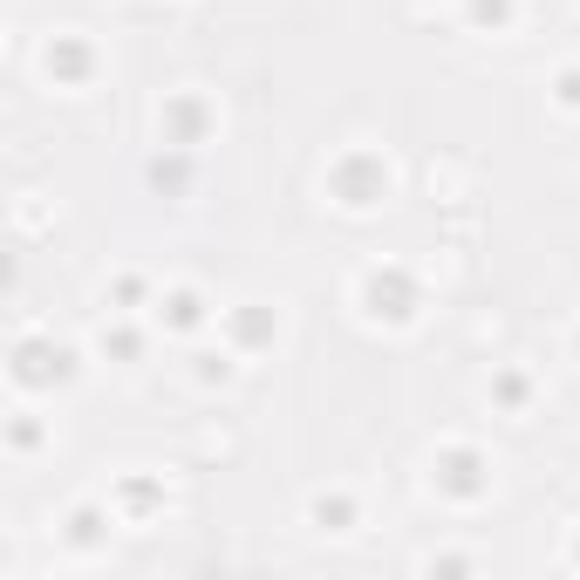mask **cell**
I'll return each mask as SVG.
<instances>
[{"instance_id": "obj_1", "label": "cell", "mask_w": 580, "mask_h": 580, "mask_svg": "<svg viewBox=\"0 0 580 580\" xmlns=\"http://www.w3.org/2000/svg\"><path fill=\"white\" fill-rule=\"evenodd\" d=\"M471 471H478V458H451V478H444V485H451V492H478V478H471Z\"/></svg>"}, {"instance_id": "obj_2", "label": "cell", "mask_w": 580, "mask_h": 580, "mask_svg": "<svg viewBox=\"0 0 580 580\" xmlns=\"http://www.w3.org/2000/svg\"><path fill=\"white\" fill-rule=\"evenodd\" d=\"M171 321H178V328H192V321H198V301H192V294H171Z\"/></svg>"}]
</instances>
